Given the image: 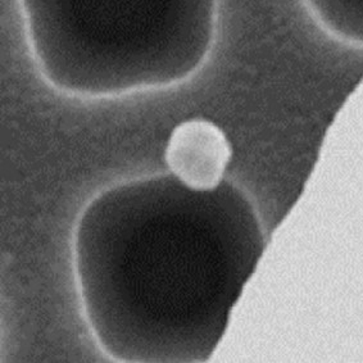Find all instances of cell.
Instances as JSON below:
<instances>
[{"label": "cell", "instance_id": "6da1fadb", "mask_svg": "<svg viewBox=\"0 0 363 363\" xmlns=\"http://www.w3.org/2000/svg\"><path fill=\"white\" fill-rule=\"evenodd\" d=\"M231 161V145L212 122L191 120L179 125L169 138L166 162L188 188L212 191L222 182Z\"/></svg>", "mask_w": 363, "mask_h": 363}, {"label": "cell", "instance_id": "7a4b0ae2", "mask_svg": "<svg viewBox=\"0 0 363 363\" xmlns=\"http://www.w3.org/2000/svg\"><path fill=\"white\" fill-rule=\"evenodd\" d=\"M313 17L331 36L363 47V0H307Z\"/></svg>", "mask_w": 363, "mask_h": 363}]
</instances>
